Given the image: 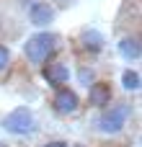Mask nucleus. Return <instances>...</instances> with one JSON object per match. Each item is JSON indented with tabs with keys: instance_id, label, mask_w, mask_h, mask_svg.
<instances>
[{
	"instance_id": "0eeeda50",
	"label": "nucleus",
	"mask_w": 142,
	"mask_h": 147,
	"mask_svg": "<svg viewBox=\"0 0 142 147\" xmlns=\"http://www.w3.org/2000/svg\"><path fill=\"white\" fill-rule=\"evenodd\" d=\"M111 101H114V88H111V83H106V80H96L93 85H88V106L91 109H106V106H111Z\"/></svg>"
},
{
	"instance_id": "7ed1b4c3",
	"label": "nucleus",
	"mask_w": 142,
	"mask_h": 147,
	"mask_svg": "<svg viewBox=\"0 0 142 147\" xmlns=\"http://www.w3.org/2000/svg\"><path fill=\"white\" fill-rule=\"evenodd\" d=\"M0 127L8 132V134H16V137H28L36 132V116L28 106H18L13 111H8L0 121Z\"/></svg>"
},
{
	"instance_id": "6e6552de",
	"label": "nucleus",
	"mask_w": 142,
	"mask_h": 147,
	"mask_svg": "<svg viewBox=\"0 0 142 147\" xmlns=\"http://www.w3.org/2000/svg\"><path fill=\"white\" fill-rule=\"evenodd\" d=\"M54 18H57V10H54L52 3H47V0H36L34 5H28V21H31V26H36V28H47L49 23H54Z\"/></svg>"
},
{
	"instance_id": "9d476101",
	"label": "nucleus",
	"mask_w": 142,
	"mask_h": 147,
	"mask_svg": "<svg viewBox=\"0 0 142 147\" xmlns=\"http://www.w3.org/2000/svg\"><path fill=\"white\" fill-rule=\"evenodd\" d=\"M142 85V78L137 70H132V67H127L124 72H122V88L124 90H129V93H137Z\"/></svg>"
},
{
	"instance_id": "9b49d317",
	"label": "nucleus",
	"mask_w": 142,
	"mask_h": 147,
	"mask_svg": "<svg viewBox=\"0 0 142 147\" xmlns=\"http://www.w3.org/2000/svg\"><path fill=\"white\" fill-rule=\"evenodd\" d=\"M96 80H98V75H96V70H93L91 65H80V67H78V83H80V85L88 88V85H93Z\"/></svg>"
},
{
	"instance_id": "39448f33",
	"label": "nucleus",
	"mask_w": 142,
	"mask_h": 147,
	"mask_svg": "<svg viewBox=\"0 0 142 147\" xmlns=\"http://www.w3.org/2000/svg\"><path fill=\"white\" fill-rule=\"evenodd\" d=\"M78 47H80V52L83 54H88V57H98L103 49H106V36L98 31V28H83L80 34H78Z\"/></svg>"
},
{
	"instance_id": "423d86ee",
	"label": "nucleus",
	"mask_w": 142,
	"mask_h": 147,
	"mask_svg": "<svg viewBox=\"0 0 142 147\" xmlns=\"http://www.w3.org/2000/svg\"><path fill=\"white\" fill-rule=\"evenodd\" d=\"M41 78H44V83L52 90H57V88H62V85L70 83V67L65 62H60V59H49L41 67Z\"/></svg>"
},
{
	"instance_id": "f8f14e48",
	"label": "nucleus",
	"mask_w": 142,
	"mask_h": 147,
	"mask_svg": "<svg viewBox=\"0 0 142 147\" xmlns=\"http://www.w3.org/2000/svg\"><path fill=\"white\" fill-rule=\"evenodd\" d=\"M10 62H13V52H10V47L0 44V72L10 70Z\"/></svg>"
},
{
	"instance_id": "ddd939ff",
	"label": "nucleus",
	"mask_w": 142,
	"mask_h": 147,
	"mask_svg": "<svg viewBox=\"0 0 142 147\" xmlns=\"http://www.w3.org/2000/svg\"><path fill=\"white\" fill-rule=\"evenodd\" d=\"M41 147H70L67 142H62V140H52V142H44Z\"/></svg>"
},
{
	"instance_id": "1a4fd4ad",
	"label": "nucleus",
	"mask_w": 142,
	"mask_h": 147,
	"mask_svg": "<svg viewBox=\"0 0 142 147\" xmlns=\"http://www.w3.org/2000/svg\"><path fill=\"white\" fill-rule=\"evenodd\" d=\"M116 49H119L122 59H127L129 65H132V62H140V57H142V41H140L137 34H127V36H122L119 44H116Z\"/></svg>"
},
{
	"instance_id": "dca6fc26",
	"label": "nucleus",
	"mask_w": 142,
	"mask_h": 147,
	"mask_svg": "<svg viewBox=\"0 0 142 147\" xmlns=\"http://www.w3.org/2000/svg\"><path fill=\"white\" fill-rule=\"evenodd\" d=\"M0 147H8V145H5V142H0Z\"/></svg>"
},
{
	"instance_id": "f03ea898",
	"label": "nucleus",
	"mask_w": 142,
	"mask_h": 147,
	"mask_svg": "<svg viewBox=\"0 0 142 147\" xmlns=\"http://www.w3.org/2000/svg\"><path fill=\"white\" fill-rule=\"evenodd\" d=\"M129 114H132V106L129 103H124V101H119V103H111V106H106V109H101L98 111V116H96V129L101 132V134H119V132H124V127H127V121H129Z\"/></svg>"
},
{
	"instance_id": "4468645a",
	"label": "nucleus",
	"mask_w": 142,
	"mask_h": 147,
	"mask_svg": "<svg viewBox=\"0 0 142 147\" xmlns=\"http://www.w3.org/2000/svg\"><path fill=\"white\" fill-rule=\"evenodd\" d=\"M21 3H23V5H26V8H28V5H34V3H36V0H21Z\"/></svg>"
},
{
	"instance_id": "f257e3e1",
	"label": "nucleus",
	"mask_w": 142,
	"mask_h": 147,
	"mask_svg": "<svg viewBox=\"0 0 142 147\" xmlns=\"http://www.w3.org/2000/svg\"><path fill=\"white\" fill-rule=\"evenodd\" d=\"M57 49H60V36L54 31H36L34 36L23 41V57L34 67H44Z\"/></svg>"
},
{
	"instance_id": "2eb2a0df",
	"label": "nucleus",
	"mask_w": 142,
	"mask_h": 147,
	"mask_svg": "<svg viewBox=\"0 0 142 147\" xmlns=\"http://www.w3.org/2000/svg\"><path fill=\"white\" fill-rule=\"evenodd\" d=\"M0 31H3V18H0Z\"/></svg>"
},
{
	"instance_id": "20e7f679",
	"label": "nucleus",
	"mask_w": 142,
	"mask_h": 147,
	"mask_svg": "<svg viewBox=\"0 0 142 147\" xmlns=\"http://www.w3.org/2000/svg\"><path fill=\"white\" fill-rule=\"evenodd\" d=\"M52 111L57 116H75L80 111V96H78V90H72L70 85L57 88L54 96H52Z\"/></svg>"
}]
</instances>
